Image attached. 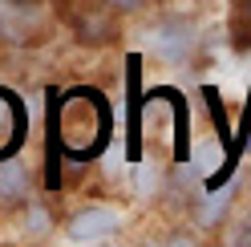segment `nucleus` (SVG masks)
<instances>
[{"instance_id": "1", "label": "nucleus", "mask_w": 251, "mask_h": 247, "mask_svg": "<svg viewBox=\"0 0 251 247\" xmlns=\"http://www.w3.org/2000/svg\"><path fill=\"white\" fill-rule=\"evenodd\" d=\"M142 41H146V53L154 61H162V65H186V61L195 57V49H199V25L191 17L170 12V17L154 21L146 28Z\"/></svg>"}, {"instance_id": "2", "label": "nucleus", "mask_w": 251, "mask_h": 247, "mask_svg": "<svg viewBox=\"0 0 251 247\" xmlns=\"http://www.w3.org/2000/svg\"><path fill=\"white\" fill-rule=\"evenodd\" d=\"M118 235H122V219H118V211L105 207V203L77 207L69 219H65V239H69V243H81V247L114 243Z\"/></svg>"}, {"instance_id": "3", "label": "nucleus", "mask_w": 251, "mask_h": 247, "mask_svg": "<svg viewBox=\"0 0 251 247\" xmlns=\"http://www.w3.org/2000/svg\"><path fill=\"white\" fill-rule=\"evenodd\" d=\"M33 198V174L28 166L17 162V158H4L0 162V207H25Z\"/></svg>"}, {"instance_id": "4", "label": "nucleus", "mask_w": 251, "mask_h": 247, "mask_svg": "<svg viewBox=\"0 0 251 247\" xmlns=\"http://www.w3.org/2000/svg\"><path fill=\"white\" fill-rule=\"evenodd\" d=\"M231 198H235V191H219V195H211V198H202V203L195 207V227H202V231H215V227H223V219H227V211H231Z\"/></svg>"}, {"instance_id": "5", "label": "nucleus", "mask_w": 251, "mask_h": 247, "mask_svg": "<svg viewBox=\"0 0 251 247\" xmlns=\"http://www.w3.org/2000/svg\"><path fill=\"white\" fill-rule=\"evenodd\" d=\"M162 182H166V174H162L154 162L134 166V195H138V198H158V195H162Z\"/></svg>"}, {"instance_id": "6", "label": "nucleus", "mask_w": 251, "mask_h": 247, "mask_svg": "<svg viewBox=\"0 0 251 247\" xmlns=\"http://www.w3.org/2000/svg\"><path fill=\"white\" fill-rule=\"evenodd\" d=\"M109 12L105 4L98 8V12H89V17H81L77 21V33H81V41H89V45H101V41H109Z\"/></svg>"}, {"instance_id": "7", "label": "nucleus", "mask_w": 251, "mask_h": 247, "mask_svg": "<svg viewBox=\"0 0 251 247\" xmlns=\"http://www.w3.org/2000/svg\"><path fill=\"white\" fill-rule=\"evenodd\" d=\"M231 41H235V49H247V45H251V0H235Z\"/></svg>"}, {"instance_id": "8", "label": "nucleus", "mask_w": 251, "mask_h": 247, "mask_svg": "<svg viewBox=\"0 0 251 247\" xmlns=\"http://www.w3.org/2000/svg\"><path fill=\"white\" fill-rule=\"evenodd\" d=\"M28 207V223H25V231L33 239H41V235H49V211H45L41 203H25Z\"/></svg>"}, {"instance_id": "9", "label": "nucleus", "mask_w": 251, "mask_h": 247, "mask_svg": "<svg viewBox=\"0 0 251 247\" xmlns=\"http://www.w3.org/2000/svg\"><path fill=\"white\" fill-rule=\"evenodd\" d=\"M101 4H105L109 12H118V17H134V12L150 8V0H101Z\"/></svg>"}, {"instance_id": "10", "label": "nucleus", "mask_w": 251, "mask_h": 247, "mask_svg": "<svg viewBox=\"0 0 251 247\" xmlns=\"http://www.w3.org/2000/svg\"><path fill=\"white\" fill-rule=\"evenodd\" d=\"M227 243H243V247H251V215H247V219H243L239 227H231Z\"/></svg>"}, {"instance_id": "11", "label": "nucleus", "mask_w": 251, "mask_h": 247, "mask_svg": "<svg viewBox=\"0 0 251 247\" xmlns=\"http://www.w3.org/2000/svg\"><path fill=\"white\" fill-rule=\"evenodd\" d=\"M0 4H4V8H25L28 0H0Z\"/></svg>"}]
</instances>
